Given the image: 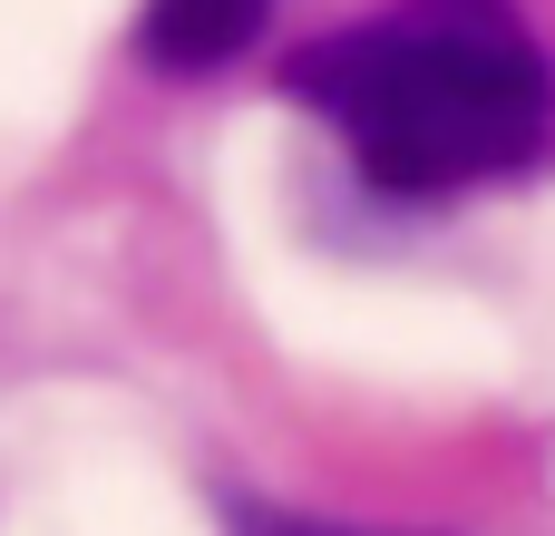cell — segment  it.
<instances>
[{
    "label": "cell",
    "instance_id": "1",
    "mask_svg": "<svg viewBox=\"0 0 555 536\" xmlns=\"http://www.w3.org/2000/svg\"><path fill=\"white\" fill-rule=\"evenodd\" d=\"M283 98L322 117L380 205H449L555 156V59L517 0H390L283 59Z\"/></svg>",
    "mask_w": 555,
    "mask_h": 536
},
{
    "label": "cell",
    "instance_id": "2",
    "mask_svg": "<svg viewBox=\"0 0 555 536\" xmlns=\"http://www.w3.org/2000/svg\"><path fill=\"white\" fill-rule=\"evenodd\" d=\"M263 20H273V0H146L137 10V59L176 68V78H205L234 49H254Z\"/></svg>",
    "mask_w": 555,
    "mask_h": 536
},
{
    "label": "cell",
    "instance_id": "3",
    "mask_svg": "<svg viewBox=\"0 0 555 536\" xmlns=\"http://www.w3.org/2000/svg\"><path fill=\"white\" fill-rule=\"evenodd\" d=\"M224 527L234 536H361V527H332V518H302V508H263V498H224Z\"/></svg>",
    "mask_w": 555,
    "mask_h": 536
}]
</instances>
